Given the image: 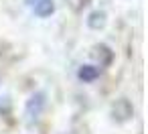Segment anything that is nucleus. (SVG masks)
I'll list each match as a JSON object with an SVG mask.
<instances>
[{
	"label": "nucleus",
	"instance_id": "1",
	"mask_svg": "<svg viewBox=\"0 0 148 134\" xmlns=\"http://www.w3.org/2000/svg\"><path fill=\"white\" fill-rule=\"evenodd\" d=\"M45 104H47L45 91H35V93L27 100V104H25V116H27V120H29V122L37 120V118L43 114Z\"/></svg>",
	"mask_w": 148,
	"mask_h": 134
},
{
	"label": "nucleus",
	"instance_id": "2",
	"mask_svg": "<svg viewBox=\"0 0 148 134\" xmlns=\"http://www.w3.org/2000/svg\"><path fill=\"white\" fill-rule=\"evenodd\" d=\"M132 116H134V106H132L130 100L120 98V100L114 102V106H112V118L116 122H128Z\"/></svg>",
	"mask_w": 148,
	"mask_h": 134
},
{
	"label": "nucleus",
	"instance_id": "3",
	"mask_svg": "<svg viewBox=\"0 0 148 134\" xmlns=\"http://www.w3.org/2000/svg\"><path fill=\"white\" fill-rule=\"evenodd\" d=\"M99 75H101V69L95 67V65H81L79 71H77V77H79L83 83H91V81H95Z\"/></svg>",
	"mask_w": 148,
	"mask_h": 134
},
{
	"label": "nucleus",
	"instance_id": "4",
	"mask_svg": "<svg viewBox=\"0 0 148 134\" xmlns=\"http://www.w3.org/2000/svg\"><path fill=\"white\" fill-rule=\"evenodd\" d=\"M53 12H55V2H53V0H37V2H35V14L39 19L51 16Z\"/></svg>",
	"mask_w": 148,
	"mask_h": 134
},
{
	"label": "nucleus",
	"instance_id": "5",
	"mask_svg": "<svg viewBox=\"0 0 148 134\" xmlns=\"http://www.w3.org/2000/svg\"><path fill=\"white\" fill-rule=\"evenodd\" d=\"M95 57L99 59V65L101 67H108L112 61H114V51L108 47V45H95Z\"/></svg>",
	"mask_w": 148,
	"mask_h": 134
},
{
	"label": "nucleus",
	"instance_id": "6",
	"mask_svg": "<svg viewBox=\"0 0 148 134\" xmlns=\"http://www.w3.org/2000/svg\"><path fill=\"white\" fill-rule=\"evenodd\" d=\"M106 23H108V16H106V12H103V10H95V12H91V14L87 16V27H89V29H93V31L103 29V27H106Z\"/></svg>",
	"mask_w": 148,
	"mask_h": 134
},
{
	"label": "nucleus",
	"instance_id": "7",
	"mask_svg": "<svg viewBox=\"0 0 148 134\" xmlns=\"http://www.w3.org/2000/svg\"><path fill=\"white\" fill-rule=\"evenodd\" d=\"M73 2H75V8H79V6H85L89 0H73Z\"/></svg>",
	"mask_w": 148,
	"mask_h": 134
},
{
	"label": "nucleus",
	"instance_id": "8",
	"mask_svg": "<svg viewBox=\"0 0 148 134\" xmlns=\"http://www.w3.org/2000/svg\"><path fill=\"white\" fill-rule=\"evenodd\" d=\"M25 2H27V4H35V2H37V0H25Z\"/></svg>",
	"mask_w": 148,
	"mask_h": 134
}]
</instances>
